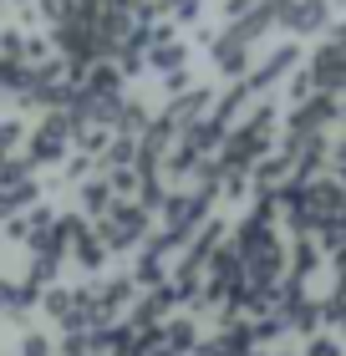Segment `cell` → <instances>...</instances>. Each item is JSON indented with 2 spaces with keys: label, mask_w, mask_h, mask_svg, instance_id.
<instances>
[{
  "label": "cell",
  "mask_w": 346,
  "mask_h": 356,
  "mask_svg": "<svg viewBox=\"0 0 346 356\" xmlns=\"http://www.w3.org/2000/svg\"><path fill=\"white\" fill-rule=\"evenodd\" d=\"M77 133V118L72 112H56V118H46L36 127V138H31V158L36 163H56L61 153H67V138Z\"/></svg>",
  "instance_id": "1"
},
{
  "label": "cell",
  "mask_w": 346,
  "mask_h": 356,
  "mask_svg": "<svg viewBox=\"0 0 346 356\" xmlns=\"http://www.w3.org/2000/svg\"><path fill=\"white\" fill-rule=\"evenodd\" d=\"M138 234H143V209H118V214H112L107 209V219H102V239L107 245H138Z\"/></svg>",
  "instance_id": "2"
},
{
  "label": "cell",
  "mask_w": 346,
  "mask_h": 356,
  "mask_svg": "<svg viewBox=\"0 0 346 356\" xmlns=\"http://www.w3.org/2000/svg\"><path fill=\"white\" fill-rule=\"evenodd\" d=\"M280 15H285L290 31H326V21H331V10H326L321 0H290Z\"/></svg>",
  "instance_id": "3"
},
{
  "label": "cell",
  "mask_w": 346,
  "mask_h": 356,
  "mask_svg": "<svg viewBox=\"0 0 346 356\" xmlns=\"http://www.w3.org/2000/svg\"><path fill=\"white\" fill-rule=\"evenodd\" d=\"M306 356H341V341H331V336H310Z\"/></svg>",
  "instance_id": "4"
},
{
  "label": "cell",
  "mask_w": 346,
  "mask_h": 356,
  "mask_svg": "<svg viewBox=\"0 0 346 356\" xmlns=\"http://www.w3.org/2000/svg\"><path fill=\"white\" fill-rule=\"evenodd\" d=\"M21 356H52V341H46V336H26V341H21Z\"/></svg>",
  "instance_id": "5"
},
{
  "label": "cell",
  "mask_w": 346,
  "mask_h": 356,
  "mask_svg": "<svg viewBox=\"0 0 346 356\" xmlns=\"http://www.w3.org/2000/svg\"><path fill=\"white\" fill-rule=\"evenodd\" d=\"M341 265H346V260H341Z\"/></svg>",
  "instance_id": "6"
}]
</instances>
